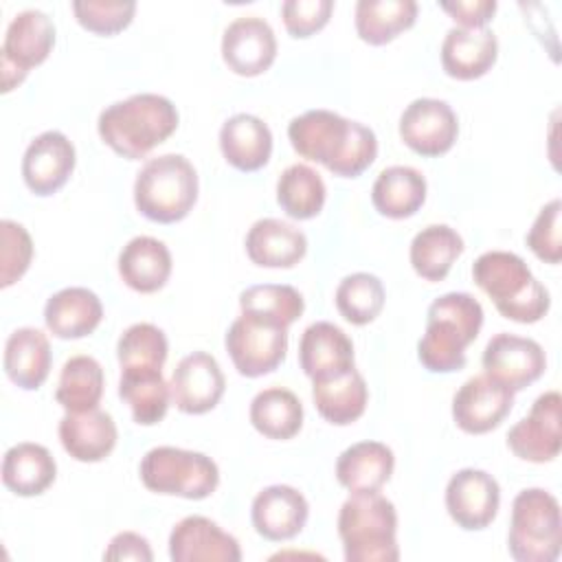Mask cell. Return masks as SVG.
Listing matches in <instances>:
<instances>
[{"mask_svg":"<svg viewBox=\"0 0 562 562\" xmlns=\"http://www.w3.org/2000/svg\"><path fill=\"white\" fill-rule=\"evenodd\" d=\"M250 424L268 439H292L303 426L301 400L283 386H268L250 402Z\"/></svg>","mask_w":562,"mask_h":562,"instance_id":"e575fe53","label":"cell"},{"mask_svg":"<svg viewBox=\"0 0 562 562\" xmlns=\"http://www.w3.org/2000/svg\"><path fill=\"white\" fill-rule=\"evenodd\" d=\"M395 468L393 450L382 441H358L340 452L336 461L338 483L356 492H380Z\"/></svg>","mask_w":562,"mask_h":562,"instance_id":"f1b7e54d","label":"cell"},{"mask_svg":"<svg viewBox=\"0 0 562 562\" xmlns=\"http://www.w3.org/2000/svg\"><path fill=\"white\" fill-rule=\"evenodd\" d=\"M178 127L176 105L154 92H138L108 105L97 121L101 140L127 160L145 158Z\"/></svg>","mask_w":562,"mask_h":562,"instance_id":"7a4b0ae2","label":"cell"},{"mask_svg":"<svg viewBox=\"0 0 562 562\" xmlns=\"http://www.w3.org/2000/svg\"><path fill=\"white\" fill-rule=\"evenodd\" d=\"M463 248V239L454 228L430 224L411 241V266L426 281H443Z\"/></svg>","mask_w":562,"mask_h":562,"instance_id":"836d02e7","label":"cell"},{"mask_svg":"<svg viewBox=\"0 0 562 562\" xmlns=\"http://www.w3.org/2000/svg\"><path fill=\"white\" fill-rule=\"evenodd\" d=\"M334 11L331 0H285L281 18L292 37H310L321 31Z\"/></svg>","mask_w":562,"mask_h":562,"instance_id":"f6af8a7d","label":"cell"},{"mask_svg":"<svg viewBox=\"0 0 562 562\" xmlns=\"http://www.w3.org/2000/svg\"><path fill=\"white\" fill-rule=\"evenodd\" d=\"M560 393L547 391L536 397L529 415L509 428L507 446L518 459L547 463L560 454Z\"/></svg>","mask_w":562,"mask_h":562,"instance_id":"5bb4252c","label":"cell"},{"mask_svg":"<svg viewBox=\"0 0 562 562\" xmlns=\"http://www.w3.org/2000/svg\"><path fill=\"white\" fill-rule=\"evenodd\" d=\"M0 241V288H9L29 270L33 259V239L22 224L2 220Z\"/></svg>","mask_w":562,"mask_h":562,"instance_id":"7bdbcfd3","label":"cell"},{"mask_svg":"<svg viewBox=\"0 0 562 562\" xmlns=\"http://www.w3.org/2000/svg\"><path fill=\"white\" fill-rule=\"evenodd\" d=\"M55 24L40 9L20 11L7 26L2 42V92L24 81L33 66H40L53 50Z\"/></svg>","mask_w":562,"mask_h":562,"instance_id":"9c48e42d","label":"cell"},{"mask_svg":"<svg viewBox=\"0 0 562 562\" xmlns=\"http://www.w3.org/2000/svg\"><path fill=\"white\" fill-rule=\"evenodd\" d=\"M77 22L97 35H114L130 26L136 2L134 0H77L72 2Z\"/></svg>","mask_w":562,"mask_h":562,"instance_id":"b9f144b4","label":"cell"},{"mask_svg":"<svg viewBox=\"0 0 562 562\" xmlns=\"http://www.w3.org/2000/svg\"><path fill=\"white\" fill-rule=\"evenodd\" d=\"M426 178L408 165H393L378 173L371 187V202L375 211L391 220L415 215L426 202Z\"/></svg>","mask_w":562,"mask_h":562,"instance_id":"f546056e","label":"cell"},{"mask_svg":"<svg viewBox=\"0 0 562 562\" xmlns=\"http://www.w3.org/2000/svg\"><path fill=\"white\" fill-rule=\"evenodd\" d=\"M138 474L149 492L189 501L211 496L220 483V470L211 457L173 446H158L145 452Z\"/></svg>","mask_w":562,"mask_h":562,"instance_id":"ba28073f","label":"cell"},{"mask_svg":"<svg viewBox=\"0 0 562 562\" xmlns=\"http://www.w3.org/2000/svg\"><path fill=\"white\" fill-rule=\"evenodd\" d=\"M241 314L290 327L296 318H301L305 310V301L301 292L285 283H261L250 285L239 294Z\"/></svg>","mask_w":562,"mask_h":562,"instance_id":"f35d334b","label":"cell"},{"mask_svg":"<svg viewBox=\"0 0 562 562\" xmlns=\"http://www.w3.org/2000/svg\"><path fill=\"white\" fill-rule=\"evenodd\" d=\"M277 57V37L272 26L259 15L233 20L222 35V59L241 77L266 72Z\"/></svg>","mask_w":562,"mask_h":562,"instance_id":"e0dca14e","label":"cell"},{"mask_svg":"<svg viewBox=\"0 0 562 562\" xmlns=\"http://www.w3.org/2000/svg\"><path fill=\"white\" fill-rule=\"evenodd\" d=\"M507 549L516 562H553L562 549L558 498L542 487H527L512 503Z\"/></svg>","mask_w":562,"mask_h":562,"instance_id":"52a82bcc","label":"cell"},{"mask_svg":"<svg viewBox=\"0 0 562 562\" xmlns=\"http://www.w3.org/2000/svg\"><path fill=\"white\" fill-rule=\"evenodd\" d=\"M103 560L151 562L154 553H151V547H149L147 538H143L140 533H134V531H121L110 540V544L103 553Z\"/></svg>","mask_w":562,"mask_h":562,"instance_id":"7dc6e473","label":"cell"},{"mask_svg":"<svg viewBox=\"0 0 562 562\" xmlns=\"http://www.w3.org/2000/svg\"><path fill=\"white\" fill-rule=\"evenodd\" d=\"M312 400L323 419L334 426H347L362 417L369 389L362 373L353 367L334 378L312 382Z\"/></svg>","mask_w":562,"mask_h":562,"instance_id":"4dcf8cb0","label":"cell"},{"mask_svg":"<svg viewBox=\"0 0 562 562\" xmlns=\"http://www.w3.org/2000/svg\"><path fill=\"white\" fill-rule=\"evenodd\" d=\"M560 209H562L560 198H553L551 202H547L538 211V215H536V220H533V224H531V228L525 237L529 250L540 261H547V263H560V259H562Z\"/></svg>","mask_w":562,"mask_h":562,"instance_id":"ee69618b","label":"cell"},{"mask_svg":"<svg viewBox=\"0 0 562 562\" xmlns=\"http://www.w3.org/2000/svg\"><path fill=\"white\" fill-rule=\"evenodd\" d=\"M169 558L173 562H239L241 549L206 516H187L169 533Z\"/></svg>","mask_w":562,"mask_h":562,"instance_id":"d6986e66","label":"cell"},{"mask_svg":"<svg viewBox=\"0 0 562 562\" xmlns=\"http://www.w3.org/2000/svg\"><path fill=\"white\" fill-rule=\"evenodd\" d=\"M397 512L380 492H356L338 512L347 562H397Z\"/></svg>","mask_w":562,"mask_h":562,"instance_id":"5b68a950","label":"cell"},{"mask_svg":"<svg viewBox=\"0 0 562 562\" xmlns=\"http://www.w3.org/2000/svg\"><path fill=\"white\" fill-rule=\"evenodd\" d=\"M198 200V171L182 154L149 158L134 180V204L140 215L158 224H173L189 215Z\"/></svg>","mask_w":562,"mask_h":562,"instance_id":"8992f818","label":"cell"},{"mask_svg":"<svg viewBox=\"0 0 562 562\" xmlns=\"http://www.w3.org/2000/svg\"><path fill=\"white\" fill-rule=\"evenodd\" d=\"M171 402L187 415H202L213 411L226 389L220 362L206 351L184 356L171 373Z\"/></svg>","mask_w":562,"mask_h":562,"instance_id":"2e32d148","label":"cell"},{"mask_svg":"<svg viewBox=\"0 0 562 562\" xmlns=\"http://www.w3.org/2000/svg\"><path fill=\"white\" fill-rule=\"evenodd\" d=\"M220 149L231 167L257 171L270 160L272 132L259 116L239 112L220 127Z\"/></svg>","mask_w":562,"mask_h":562,"instance_id":"4316f807","label":"cell"},{"mask_svg":"<svg viewBox=\"0 0 562 562\" xmlns=\"http://www.w3.org/2000/svg\"><path fill=\"white\" fill-rule=\"evenodd\" d=\"M417 18L415 0H358L356 31L371 46H382L411 29Z\"/></svg>","mask_w":562,"mask_h":562,"instance_id":"d590c367","label":"cell"},{"mask_svg":"<svg viewBox=\"0 0 562 562\" xmlns=\"http://www.w3.org/2000/svg\"><path fill=\"white\" fill-rule=\"evenodd\" d=\"M288 138L299 156L325 165L340 178H358L378 156L373 130L331 110H307L294 116Z\"/></svg>","mask_w":562,"mask_h":562,"instance_id":"6da1fadb","label":"cell"},{"mask_svg":"<svg viewBox=\"0 0 562 562\" xmlns=\"http://www.w3.org/2000/svg\"><path fill=\"white\" fill-rule=\"evenodd\" d=\"M103 318L101 299L88 288H64L44 305L48 331L61 340H77L92 334Z\"/></svg>","mask_w":562,"mask_h":562,"instance_id":"d4e9b609","label":"cell"},{"mask_svg":"<svg viewBox=\"0 0 562 562\" xmlns=\"http://www.w3.org/2000/svg\"><path fill=\"white\" fill-rule=\"evenodd\" d=\"M119 274L127 288L140 294L158 292L169 281L171 252L156 237H132L119 252Z\"/></svg>","mask_w":562,"mask_h":562,"instance_id":"83f0119b","label":"cell"},{"mask_svg":"<svg viewBox=\"0 0 562 562\" xmlns=\"http://www.w3.org/2000/svg\"><path fill=\"white\" fill-rule=\"evenodd\" d=\"M310 505L305 496L292 485H268L255 498L250 507V520L259 536L272 542L290 540L299 536L307 522Z\"/></svg>","mask_w":562,"mask_h":562,"instance_id":"ffe728a7","label":"cell"},{"mask_svg":"<svg viewBox=\"0 0 562 562\" xmlns=\"http://www.w3.org/2000/svg\"><path fill=\"white\" fill-rule=\"evenodd\" d=\"M167 353V336L151 323L130 325L116 342V358L121 369H162Z\"/></svg>","mask_w":562,"mask_h":562,"instance_id":"60d3db41","label":"cell"},{"mask_svg":"<svg viewBox=\"0 0 562 562\" xmlns=\"http://www.w3.org/2000/svg\"><path fill=\"white\" fill-rule=\"evenodd\" d=\"M501 505V487L492 474L476 468L454 472L446 485V509L465 531L492 525Z\"/></svg>","mask_w":562,"mask_h":562,"instance_id":"9a60e30c","label":"cell"},{"mask_svg":"<svg viewBox=\"0 0 562 562\" xmlns=\"http://www.w3.org/2000/svg\"><path fill=\"white\" fill-rule=\"evenodd\" d=\"M514 391L487 373L465 380L452 397V419L468 435H483L501 426L512 413Z\"/></svg>","mask_w":562,"mask_h":562,"instance_id":"4fadbf2b","label":"cell"},{"mask_svg":"<svg viewBox=\"0 0 562 562\" xmlns=\"http://www.w3.org/2000/svg\"><path fill=\"white\" fill-rule=\"evenodd\" d=\"M472 279L509 321L538 323L549 312V290L516 252L487 250L479 255L472 263Z\"/></svg>","mask_w":562,"mask_h":562,"instance_id":"277c9868","label":"cell"},{"mask_svg":"<svg viewBox=\"0 0 562 562\" xmlns=\"http://www.w3.org/2000/svg\"><path fill=\"white\" fill-rule=\"evenodd\" d=\"M50 342L46 334L37 327H18L9 334L4 342V373L7 378L24 389H40L50 373Z\"/></svg>","mask_w":562,"mask_h":562,"instance_id":"484cf974","label":"cell"},{"mask_svg":"<svg viewBox=\"0 0 562 562\" xmlns=\"http://www.w3.org/2000/svg\"><path fill=\"white\" fill-rule=\"evenodd\" d=\"M103 369L92 356H72L64 362L55 400L66 413H83L99 406L103 395Z\"/></svg>","mask_w":562,"mask_h":562,"instance_id":"8d00e7d4","label":"cell"},{"mask_svg":"<svg viewBox=\"0 0 562 562\" xmlns=\"http://www.w3.org/2000/svg\"><path fill=\"white\" fill-rule=\"evenodd\" d=\"M119 395L140 426L158 424L171 402V389L162 369H121Z\"/></svg>","mask_w":562,"mask_h":562,"instance_id":"d6a6232c","label":"cell"},{"mask_svg":"<svg viewBox=\"0 0 562 562\" xmlns=\"http://www.w3.org/2000/svg\"><path fill=\"white\" fill-rule=\"evenodd\" d=\"M57 476V463L48 448L22 441L11 446L2 459V483L18 496L44 494Z\"/></svg>","mask_w":562,"mask_h":562,"instance_id":"1f68e13d","label":"cell"},{"mask_svg":"<svg viewBox=\"0 0 562 562\" xmlns=\"http://www.w3.org/2000/svg\"><path fill=\"white\" fill-rule=\"evenodd\" d=\"M498 57V40L490 29L452 26L441 42V66L448 77L472 81L483 77Z\"/></svg>","mask_w":562,"mask_h":562,"instance_id":"7402d4cb","label":"cell"},{"mask_svg":"<svg viewBox=\"0 0 562 562\" xmlns=\"http://www.w3.org/2000/svg\"><path fill=\"white\" fill-rule=\"evenodd\" d=\"M305 233L283 220H257L246 233V255L261 268H292L305 257Z\"/></svg>","mask_w":562,"mask_h":562,"instance_id":"cb8c5ba5","label":"cell"},{"mask_svg":"<svg viewBox=\"0 0 562 562\" xmlns=\"http://www.w3.org/2000/svg\"><path fill=\"white\" fill-rule=\"evenodd\" d=\"M57 432L64 450L81 463L103 461L114 450L119 439L112 415L99 408L66 413L59 419Z\"/></svg>","mask_w":562,"mask_h":562,"instance_id":"603a6c76","label":"cell"},{"mask_svg":"<svg viewBox=\"0 0 562 562\" xmlns=\"http://www.w3.org/2000/svg\"><path fill=\"white\" fill-rule=\"evenodd\" d=\"M481 362L490 378L509 386L514 393L533 384L547 369V356L540 342L507 331L487 340Z\"/></svg>","mask_w":562,"mask_h":562,"instance_id":"7c38bea8","label":"cell"},{"mask_svg":"<svg viewBox=\"0 0 562 562\" xmlns=\"http://www.w3.org/2000/svg\"><path fill=\"white\" fill-rule=\"evenodd\" d=\"M459 136V119L454 110L432 97L411 101L400 116V138L419 156H441L452 149Z\"/></svg>","mask_w":562,"mask_h":562,"instance_id":"8fae6325","label":"cell"},{"mask_svg":"<svg viewBox=\"0 0 562 562\" xmlns=\"http://www.w3.org/2000/svg\"><path fill=\"white\" fill-rule=\"evenodd\" d=\"M439 7L459 24V29H485L498 4L496 0H452L439 2Z\"/></svg>","mask_w":562,"mask_h":562,"instance_id":"bcb514c9","label":"cell"},{"mask_svg":"<svg viewBox=\"0 0 562 562\" xmlns=\"http://www.w3.org/2000/svg\"><path fill=\"white\" fill-rule=\"evenodd\" d=\"M299 364L312 382L334 378L353 369V342L338 325L316 321L301 334Z\"/></svg>","mask_w":562,"mask_h":562,"instance_id":"44dd1931","label":"cell"},{"mask_svg":"<svg viewBox=\"0 0 562 562\" xmlns=\"http://www.w3.org/2000/svg\"><path fill=\"white\" fill-rule=\"evenodd\" d=\"M483 325V305L468 292H448L435 299L426 314V331L417 342V358L432 373H452L465 367V349Z\"/></svg>","mask_w":562,"mask_h":562,"instance_id":"3957f363","label":"cell"},{"mask_svg":"<svg viewBox=\"0 0 562 562\" xmlns=\"http://www.w3.org/2000/svg\"><path fill=\"white\" fill-rule=\"evenodd\" d=\"M384 285L375 274L353 272L347 274L336 288V307L351 325H369L384 307Z\"/></svg>","mask_w":562,"mask_h":562,"instance_id":"ab89813d","label":"cell"},{"mask_svg":"<svg viewBox=\"0 0 562 562\" xmlns=\"http://www.w3.org/2000/svg\"><path fill=\"white\" fill-rule=\"evenodd\" d=\"M325 182L316 169L305 162L290 165L277 180V202L292 220H312L323 211Z\"/></svg>","mask_w":562,"mask_h":562,"instance_id":"74e56055","label":"cell"},{"mask_svg":"<svg viewBox=\"0 0 562 562\" xmlns=\"http://www.w3.org/2000/svg\"><path fill=\"white\" fill-rule=\"evenodd\" d=\"M235 369L246 378L274 371L288 351V329L248 314L237 316L224 338Z\"/></svg>","mask_w":562,"mask_h":562,"instance_id":"30bf717a","label":"cell"},{"mask_svg":"<svg viewBox=\"0 0 562 562\" xmlns=\"http://www.w3.org/2000/svg\"><path fill=\"white\" fill-rule=\"evenodd\" d=\"M75 145L57 130L35 136L22 156V178L35 195L57 193L75 169Z\"/></svg>","mask_w":562,"mask_h":562,"instance_id":"ac0fdd59","label":"cell"}]
</instances>
